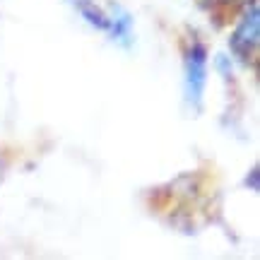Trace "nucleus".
Masks as SVG:
<instances>
[{"instance_id": "obj_2", "label": "nucleus", "mask_w": 260, "mask_h": 260, "mask_svg": "<svg viewBox=\"0 0 260 260\" xmlns=\"http://www.w3.org/2000/svg\"><path fill=\"white\" fill-rule=\"evenodd\" d=\"M207 87V48L193 41L186 51V99L193 109H200Z\"/></svg>"}, {"instance_id": "obj_1", "label": "nucleus", "mask_w": 260, "mask_h": 260, "mask_svg": "<svg viewBox=\"0 0 260 260\" xmlns=\"http://www.w3.org/2000/svg\"><path fill=\"white\" fill-rule=\"evenodd\" d=\"M258 44H260V8L258 3H253L251 8L243 12V17L239 19L236 29L232 31L229 48L241 63L248 65L251 58L255 56V51H258Z\"/></svg>"}, {"instance_id": "obj_6", "label": "nucleus", "mask_w": 260, "mask_h": 260, "mask_svg": "<svg viewBox=\"0 0 260 260\" xmlns=\"http://www.w3.org/2000/svg\"><path fill=\"white\" fill-rule=\"evenodd\" d=\"M246 186H251L253 190H258V188H260V183H258V169H253L251 178H246Z\"/></svg>"}, {"instance_id": "obj_4", "label": "nucleus", "mask_w": 260, "mask_h": 260, "mask_svg": "<svg viewBox=\"0 0 260 260\" xmlns=\"http://www.w3.org/2000/svg\"><path fill=\"white\" fill-rule=\"evenodd\" d=\"M73 5L92 27H96V29L109 27V15H106L99 5H94V0H73Z\"/></svg>"}, {"instance_id": "obj_5", "label": "nucleus", "mask_w": 260, "mask_h": 260, "mask_svg": "<svg viewBox=\"0 0 260 260\" xmlns=\"http://www.w3.org/2000/svg\"><path fill=\"white\" fill-rule=\"evenodd\" d=\"M217 68L222 70L224 77H229V75H232V63L226 65V56H217Z\"/></svg>"}, {"instance_id": "obj_3", "label": "nucleus", "mask_w": 260, "mask_h": 260, "mask_svg": "<svg viewBox=\"0 0 260 260\" xmlns=\"http://www.w3.org/2000/svg\"><path fill=\"white\" fill-rule=\"evenodd\" d=\"M106 29H109L111 39H116V41H121V44L128 46L130 37H133V17L123 8H113V15L109 17V27Z\"/></svg>"}]
</instances>
